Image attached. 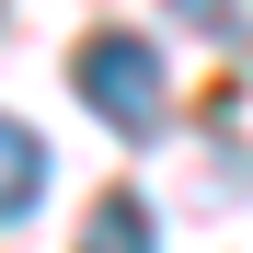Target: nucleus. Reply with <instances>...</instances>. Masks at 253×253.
<instances>
[{
	"label": "nucleus",
	"mask_w": 253,
	"mask_h": 253,
	"mask_svg": "<svg viewBox=\"0 0 253 253\" xmlns=\"http://www.w3.org/2000/svg\"><path fill=\"white\" fill-rule=\"evenodd\" d=\"M196 35H219V46H253V0H173Z\"/></svg>",
	"instance_id": "20e7f679"
},
{
	"label": "nucleus",
	"mask_w": 253,
	"mask_h": 253,
	"mask_svg": "<svg viewBox=\"0 0 253 253\" xmlns=\"http://www.w3.org/2000/svg\"><path fill=\"white\" fill-rule=\"evenodd\" d=\"M81 253H161V230H150V196H126V184H115V196L92 207V230H81Z\"/></svg>",
	"instance_id": "7ed1b4c3"
},
{
	"label": "nucleus",
	"mask_w": 253,
	"mask_h": 253,
	"mask_svg": "<svg viewBox=\"0 0 253 253\" xmlns=\"http://www.w3.org/2000/svg\"><path fill=\"white\" fill-rule=\"evenodd\" d=\"M69 81H81V104H92L115 138H150L161 126V46L150 35H92V46L69 58Z\"/></svg>",
	"instance_id": "f257e3e1"
},
{
	"label": "nucleus",
	"mask_w": 253,
	"mask_h": 253,
	"mask_svg": "<svg viewBox=\"0 0 253 253\" xmlns=\"http://www.w3.org/2000/svg\"><path fill=\"white\" fill-rule=\"evenodd\" d=\"M35 196H46V138H35L23 115H0V230L35 219Z\"/></svg>",
	"instance_id": "f03ea898"
}]
</instances>
